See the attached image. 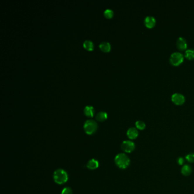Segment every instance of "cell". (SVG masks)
I'll return each mask as SVG.
<instances>
[{"instance_id": "obj_1", "label": "cell", "mask_w": 194, "mask_h": 194, "mask_svg": "<svg viewBox=\"0 0 194 194\" xmlns=\"http://www.w3.org/2000/svg\"><path fill=\"white\" fill-rule=\"evenodd\" d=\"M115 164L120 169H126L130 164V159L129 157L124 153L117 154L114 159Z\"/></svg>"}, {"instance_id": "obj_2", "label": "cell", "mask_w": 194, "mask_h": 194, "mask_svg": "<svg viewBox=\"0 0 194 194\" xmlns=\"http://www.w3.org/2000/svg\"><path fill=\"white\" fill-rule=\"evenodd\" d=\"M53 178L55 183L58 184H62L67 182L68 175L65 170L60 169L54 172Z\"/></svg>"}, {"instance_id": "obj_3", "label": "cell", "mask_w": 194, "mask_h": 194, "mask_svg": "<svg viewBox=\"0 0 194 194\" xmlns=\"http://www.w3.org/2000/svg\"><path fill=\"white\" fill-rule=\"evenodd\" d=\"M97 129V124L94 120H89L86 121L84 125V130L86 134L92 135Z\"/></svg>"}, {"instance_id": "obj_4", "label": "cell", "mask_w": 194, "mask_h": 194, "mask_svg": "<svg viewBox=\"0 0 194 194\" xmlns=\"http://www.w3.org/2000/svg\"><path fill=\"white\" fill-rule=\"evenodd\" d=\"M183 60L184 56L180 52H174L171 54L170 57V63L175 66L180 65L183 61Z\"/></svg>"}, {"instance_id": "obj_5", "label": "cell", "mask_w": 194, "mask_h": 194, "mask_svg": "<svg viewBox=\"0 0 194 194\" xmlns=\"http://www.w3.org/2000/svg\"><path fill=\"white\" fill-rule=\"evenodd\" d=\"M121 149L125 153H132L135 149V144L131 141H124L121 146Z\"/></svg>"}, {"instance_id": "obj_6", "label": "cell", "mask_w": 194, "mask_h": 194, "mask_svg": "<svg viewBox=\"0 0 194 194\" xmlns=\"http://www.w3.org/2000/svg\"><path fill=\"white\" fill-rule=\"evenodd\" d=\"M171 100L176 105H182L185 102L184 95L180 93H174L171 96Z\"/></svg>"}, {"instance_id": "obj_7", "label": "cell", "mask_w": 194, "mask_h": 194, "mask_svg": "<svg viewBox=\"0 0 194 194\" xmlns=\"http://www.w3.org/2000/svg\"><path fill=\"white\" fill-rule=\"evenodd\" d=\"M176 44L178 49L181 51L185 50L187 47V41L186 40V39H184L182 37H180L178 38L176 42Z\"/></svg>"}, {"instance_id": "obj_8", "label": "cell", "mask_w": 194, "mask_h": 194, "mask_svg": "<svg viewBox=\"0 0 194 194\" xmlns=\"http://www.w3.org/2000/svg\"><path fill=\"white\" fill-rule=\"evenodd\" d=\"M144 24L147 28H153L156 24V20L153 16H147L144 20Z\"/></svg>"}, {"instance_id": "obj_9", "label": "cell", "mask_w": 194, "mask_h": 194, "mask_svg": "<svg viewBox=\"0 0 194 194\" xmlns=\"http://www.w3.org/2000/svg\"><path fill=\"white\" fill-rule=\"evenodd\" d=\"M127 136L129 139L134 140L135 139L138 135V132L137 128L132 127L130 128L127 131Z\"/></svg>"}, {"instance_id": "obj_10", "label": "cell", "mask_w": 194, "mask_h": 194, "mask_svg": "<svg viewBox=\"0 0 194 194\" xmlns=\"http://www.w3.org/2000/svg\"><path fill=\"white\" fill-rule=\"evenodd\" d=\"M99 166V163L98 161L95 159H92L90 160L87 164V168L90 170H95L97 168H98Z\"/></svg>"}, {"instance_id": "obj_11", "label": "cell", "mask_w": 194, "mask_h": 194, "mask_svg": "<svg viewBox=\"0 0 194 194\" xmlns=\"http://www.w3.org/2000/svg\"><path fill=\"white\" fill-rule=\"evenodd\" d=\"M99 47L102 51L105 52H109L111 49V44L107 42H102L99 44Z\"/></svg>"}, {"instance_id": "obj_12", "label": "cell", "mask_w": 194, "mask_h": 194, "mask_svg": "<svg viewBox=\"0 0 194 194\" xmlns=\"http://www.w3.org/2000/svg\"><path fill=\"white\" fill-rule=\"evenodd\" d=\"M84 112L86 116L92 117L95 113V109L92 106H86L84 109Z\"/></svg>"}, {"instance_id": "obj_13", "label": "cell", "mask_w": 194, "mask_h": 194, "mask_svg": "<svg viewBox=\"0 0 194 194\" xmlns=\"http://www.w3.org/2000/svg\"><path fill=\"white\" fill-rule=\"evenodd\" d=\"M181 173L184 176H188L192 173V168L190 166L185 164L181 169Z\"/></svg>"}, {"instance_id": "obj_14", "label": "cell", "mask_w": 194, "mask_h": 194, "mask_svg": "<svg viewBox=\"0 0 194 194\" xmlns=\"http://www.w3.org/2000/svg\"><path fill=\"white\" fill-rule=\"evenodd\" d=\"M107 117H108L107 113L104 112H100L98 113L96 116V120L100 122L104 121L107 119Z\"/></svg>"}, {"instance_id": "obj_15", "label": "cell", "mask_w": 194, "mask_h": 194, "mask_svg": "<svg viewBox=\"0 0 194 194\" xmlns=\"http://www.w3.org/2000/svg\"><path fill=\"white\" fill-rule=\"evenodd\" d=\"M83 47L88 51H92L94 49V45L92 41L86 40L83 43Z\"/></svg>"}, {"instance_id": "obj_16", "label": "cell", "mask_w": 194, "mask_h": 194, "mask_svg": "<svg viewBox=\"0 0 194 194\" xmlns=\"http://www.w3.org/2000/svg\"><path fill=\"white\" fill-rule=\"evenodd\" d=\"M185 57L188 59L191 60L194 59V49H187L185 51Z\"/></svg>"}, {"instance_id": "obj_17", "label": "cell", "mask_w": 194, "mask_h": 194, "mask_svg": "<svg viewBox=\"0 0 194 194\" xmlns=\"http://www.w3.org/2000/svg\"><path fill=\"white\" fill-rule=\"evenodd\" d=\"M135 126L137 129L142 131L145 129V128H146V124L143 121L138 120L135 122Z\"/></svg>"}, {"instance_id": "obj_18", "label": "cell", "mask_w": 194, "mask_h": 194, "mask_svg": "<svg viewBox=\"0 0 194 194\" xmlns=\"http://www.w3.org/2000/svg\"><path fill=\"white\" fill-rule=\"evenodd\" d=\"M104 15L107 18H112L113 16L114 15V12L111 9H107L104 11Z\"/></svg>"}, {"instance_id": "obj_19", "label": "cell", "mask_w": 194, "mask_h": 194, "mask_svg": "<svg viewBox=\"0 0 194 194\" xmlns=\"http://www.w3.org/2000/svg\"><path fill=\"white\" fill-rule=\"evenodd\" d=\"M186 159L190 163L194 162V153L188 154L186 156Z\"/></svg>"}, {"instance_id": "obj_20", "label": "cell", "mask_w": 194, "mask_h": 194, "mask_svg": "<svg viewBox=\"0 0 194 194\" xmlns=\"http://www.w3.org/2000/svg\"><path fill=\"white\" fill-rule=\"evenodd\" d=\"M61 194H73V192L70 187H67L63 188L61 191Z\"/></svg>"}, {"instance_id": "obj_21", "label": "cell", "mask_w": 194, "mask_h": 194, "mask_svg": "<svg viewBox=\"0 0 194 194\" xmlns=\"http://www.w3.org/2000/svg\"><path fill=\"white\" fill-rule=\"evenodd\" d=\"M177 162L179 165H183L184 162V158L183 157H179L177 159Z\"/></svg>"}]
</instances>
